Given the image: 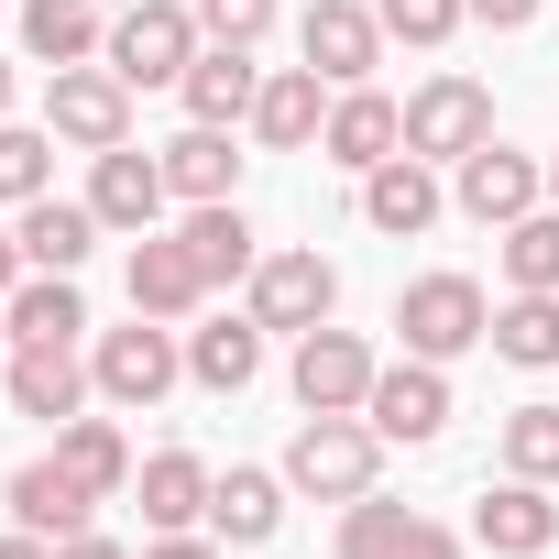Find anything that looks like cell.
<instances>
[{
	"mask_svg": "<svg viewBox=\"0 0 559 559\" xmlns=\"http://www.w3.org/2000/svg\"><path fill=\"white\" fill-rule=\"evenodd\" d=\"M176 99H187V121H219V132H241V121H252V99H263V67H252V45H198V67L176 78Z\"/></svg>",
	"mask_w": 559,
	"mask_h": 559,
	"instance_id": "20",
	"label": "cell"
},
{
	"mask_svg": "<svg viewBox=\"0 0 559 559\" xmlns=\"http://www.w3.org/2000/svg\"><path fill=\"white\" fill-rule=\"evenodd\" d=\"M187 252H198V274L209 286H252V219H241V198H209V209H187Z\"/></svg>",
	"mask_w": 559,
	"mask_h": 559,
	"instance_id": "27",
	"label": "cell"
},
{
	"mask_svg": "<svg viewBox=\"0 0 559 559\" xmlns=\"http://www.w3.org/2000/svg\"><path fill=\"white\" fill-rule=\"evenodd\" d=\"M450 209H461V219H483V230H504V219L548 209V165H537V154H515V143H483V154H461V165H450Z\"/></svg>",
	"mask_w": 559,
	"mask_h": 559,
	"instance_id": "8",
	"label": "cell"
},
{
	"mask_svg": "<svg viewBox=\"0 0 559 559\" xmlns=\"http://www.w3.org/2000/svg\"><path fill=\"white\" fill-rule=\"evenodd\" d=\"M297 56H308L330 88H362V78L384 67V12H362V0H308Z\"/></svg>",
	"mask_w": 559,
	"mask_h": 559,
	"instance_id": "12",
	"label": "cell"
},
{
	"mask_svg": "<svg viewBox=\"0 0 559 559\" xmlns=\"http://www.w3.org/2000/svg\"><path fill=\"white\" fill-rule=\"evenodd\" d=\"M132 493H143V526H154V537H176V526H209L219 472H209L198 450H154V461L132 472Z\"/></svg>",
	"mask_w": 559,
	"mask_h": 559,
	"instance_id": "22",
	"label": "cell"
},
{
	"mask_svg": "<svg viewBox=\"0 0 559 559\" xmlns=\"http://www.w3.org/2000/svg\"><path fill=\"white\" fill-rule=\"evenodd\" d=\"M165 154V187L187 198V209H209V198H241V154H230V132L219 121H187L176 143H154Z\"/></svg>",
	"mask_w": 559,
	"mask_h": 559,
	"instance_id": "25",
	"label": "cell"
},
{
	"mask_svg": "<svg viewBox=\"0 0 559 559\" xmlns=\"http://www.w3.org/2000/svg\"><path fill=\"white\" fill-rule=\"evenodd\" d=\"M439 209H450V187H439V165H417V154H384V165L362 176V219H373L384 241L439 230Z\"/></svg>",
	"mask_w": 559,
	"mask_h": 559,
	"instance_id": "18",
	"label": "cell"
},
{
	"mask_svg": "<svg viewBox=\"0 0 559 559\" xmlns=\"http://www.w3.org/2000/svg\"><path fill=\"white\" fill-rule=\"evenodd\" d=\"M143 559H219V537H209V526H176V537H154Z\"/></svg>",
	"mask_w": 559,
	"mask_h": 559,
	"instance_id": "39",
	"label": "cell"
},
{
	"mask_svg": "<svg viewBox=\"0 0 559 559\" xmlns=\"http://www.w3.org/2000/svg\"><path fill=\"white\" fill-rule=\"evenodd\" d=\"M23 274H34V263H23V230H0V308L23 297Z\"/></svg>",
	"mask_w": 559,
	"mask_h": 559,
	"instance_id": "40",
	"label": "cell"
},
{
	"mask_svg": "<svg viewBox=\"0 0 559 559\" xmlns=\"http://www.w3.org/2000/svg\"><path fill=\"white\" fill-rule=\"evenodd\" d=\"M493 252H504V286H515V297H559V209L504 219V230H493Z\"/></svg>",
	"mask_w": 559,
	"mask_h": 559,
	"instance_id": "29",
	"label": "cell"
},
{
	"mask_svg": "<svg viewBox=\"0 0 559 559\" xmlns=\"http://www.w3.org/2000/svg\"><path fill=\"white\" fill-rule=\"evenodd\" d=\"M548 209H559V154H548Z\"/></svg>",
	"mask_w": 559,
	"mask_h": 559,
	"instance_id": "45",
	"label": "cell"
},
{
	"mask_svg": "<svg viewBox=\"0 0 559 559\" xmlns=\"http://www.w3.org/2000/svg\"><path fill=\"white\" fill-rule=\"evenodd\" d=\"M12 230H23V263H34V274H78V263H88V241H99V209L45 187V198H23V209H12Z\"/></svg>",
	"mask_w": 559,
	"mask_h": 559,
	"instance_id": "21",
	"label": "cell"
},
{
	"mask_svg": "<svg viewBox=\"0 0 559 559\" xmlns=\"http://www.w3.org/2000/svg\"><path fill=\"white\" fill-rule=\"evenodd\" d=\"M165 154H132V143H110V154H88V209H99V230H154L165 219Z\"/></svg>",
	"mask_w": 559,
	"mask_h": 559,
	"instance_id": "15",
	"label": "cell"
},
{
	"mask_svg": "<svg viewBox=\"0 0 559 559\" xmlns=\"http://www.w3.org/2000/svg\"><path fill=\"white\" fill-rule=\"evenodd\" d=\"M483 143H493V88L461 78V67H439V78L406 99V154H417V165H461V154H483Z\"/></svg>",
	"mask_w": 559,
	"mask_h": 559,
	"instance_id": "6",
	"label": "cell"
},
{
	"mask_svg": "<svg viewBox=\"0 0 559 559\" xmlns=\"http://www.w3.org/2000/svg\"><path fill=\"white\" fill-rule=\"evenodd\" d=\"M110 45V0H23V56L34 67H88Z\"/></svg>",
	"mask_w": 559,
	"mask_h": 559,
	"instance_id": "24",
	"label": "cell"
},
{
	"mask_svg": "<svg viewBox=\"0 0 559 559\" xmlns=\"http://www.w3.org/2000/svg\"><path fill=\"white\" fill-rule=\"evenodd\" d=\"M319 154H330L341 176H373L384 154H406V110H395V99L362 78V88H341V99H330V132H319Z\"/></svg>",
	"mask_w": 559,
	"mask_h": 559,
	"instance_id": "17",
	"label": "cell"
},
{
	"mask_svg": "<svg viewBox=\"0 0 559 559\" xmlns=\"http://www.w3.org/2000/svg\"><path fill=\"white\" fill-rule=\"evenodd\" d=\"M395 341L417 362H461V352L493 341V297L472 286V274H417V286L395 297Z\"/></svg>",
	"mask_w": 559,
	"mask_h": 559,
	"instance_id": "4",
	"label": "cell"
},
{
	"mask_svg": "<svg viewBox=\"0 0 559 559\" xmlns=\"http://www.w3.org/2000/svg\"><path fill=\"white\" fill-rule=\"evenodd\" d=\"M263 373V319L241 308V319H198L187 330V384H209V395H241Z\"/></svg>",
	"mask_w": 559,
	"mask_h": 559,
	"instance_id": "26",
	"label": "cell"
},
{
	"mask_svg": "<svg viewBox=\"0 0 559 559\" xmlns=\"http://www.w3.org/2000/svg\"><path fill=\"white\" fill-rule=\"evenodd\" d=\"M274 12H286V0H198V34L209 45H263Z\"/></svg>",
	"mask_w": 559,
	"mask_h": 559,
	"instance_id": "36",
	"label": "cell"
},
{
	"mask_svg": "<svg viewBox=\"0 0 559 559\" xmlns=\"http://www.w3.org/2000/svg\"><path fill=\"white\" fill-rule=\"evenodd\" d=\"M537 12H548V0H472V23H483V34H526Z\"/></svg>",
	"mask_w": 559,
	"mask_h": 559,
	"instance_id": "37",
	"label": "cell"
},
{
	"mask_svg": "<svg viewBox=\"0 0 559 559\" xmlns=\"http://www.w3.org/2000/svg\"><path fill=\"white\" fill-rule=\"evenodd\" d=\"M493 461L504 472H526V483H559V406L537 395V406H515L504 428H493Z\"/></svg>",
	"mask_w": 559,
	"mask_h": 559,
	"instance_id": "32",
	"label": "cell"
},
{
	"mask_svg": "<svg viewBox=\"0 0 559 559\" xmlns=\"http://www.w3.org/2000/svg\"><path fill=\"white\" fill-rule=\"evenodd\" d=\"M406 504H384V493H362V504H341V559H395L406 548Z\"/></svg>",
	"mask_w": 559,
	"mask_h": 559,
	"instance_id": "35",
	"label": "cell"
},
{
	"mask_svg": "<svg viewBox=\"0 0 559 559\" xmlns=\"http://www.w3.org/2000/svg\"><path fill=\"white\" fill-rule=\"evenodd\" d=\"M198 0H132V12H110V45H99V67L121 78V88H176L187 67H198Z\"/></svg>",
	"mask_w": 559,
	"mask_h": 559,
	"instance_id": "1",
	"label": "cell"
},
{
	"mask_svg": "<svg viewBox=\"0 0 559 559\" xmlns=\"http://www.w3.org/2000/svg\"><path fill=\"white\" fill-rule=\"evenodd\" d=\"M78 330H88L78 274H23V297H12V352H23V341H78Z\"/></svg>",
	"mask_w": 559,
	"mask_h": 559,
	"instance_id": "30",
	"label": "cell"
},
{
	"mask_svg": "<svg viewBox=\"0 0 559 559\" xmlns=\"http://www.w3.org/2000/svg\"><path fill=\"white\" fill-rule=\"evenodd\" d=\"M198 308H209V274H198L187 230H143V241H132V319H165V330H187Z\"/></svg>",
	"mask_w": 559,
	"mask_h": 559,
	"instance_id": "14",
	"label": "cell"
},
{
	"mask_svg": "<svg viewBox=\"0 0 559 559\" xmlns=\"http://www.w3.org/2000/svg\"><path fill=\"white\" fill-rule=\"evenodd\" d=\"M0 362H12V308H0Z\"/></svg>",
	"mask_w": 559,
	"mask_h": 559,
	"instance_id": "44",
	"label": "cell"
},
{
	"mask_svg": "<svg viewBox=\"0 0 559 559\" xmlns=\"http://www.w3.org/2000/svg\"><path fill=\"white\" fill-rule=\"evenodd\" d=\"M362 417L384 428V450H428L439 428H450V362H384L373 373V395H362Z\"/></svg>",
	"mask_w": 559,
	"mask_h": 559,
	"instance_id": "10",
	"label": "cell"
},
{
	"mask_svg": "<svg viewBox=\"0 0 559 559\" xmlns=\"http://www.w3.org/2000/svg\"><path fill=\"white\" fill-rule=\"evenodd\" d=\"M286 483L319 493V504H362V493L384 483V428H373V417H308V428L286 439Z\"/></svg>",
	"mask_w": 559,
	"mask_h": 559,
	"instance_id": "2",
	"label": "cell"
},
{
	"mask_svg": "<svg viewBox=\"0 0 559 559\" xmlns=\"http://www.w3.org/2000/svg\"><path fill=\"white\" fill-rule=\"evenodd\" d=\"M56 559H132V548H121V537H99V526H78V537H67Z\"/></svg>",
	"mask_w": 559,
	"mask_h": 559,
	"instance_id": "41",
	"label": "cell"
},
{
	"mask_svg": "<svg viewBox=\"0 0 559 559\" xmlns=\"http://www.w3.org/2000/svg\"><path fill=\"white\" fill-rule=\"evenodd\" d=\"M45 132L78 143V154H110V143H132V88L99 56L88 67H45Z\"/></svg>",
	"mask_w": 559,
	"mask_h": 559,
	"instance_id": "7",
	"label": "cell"
},
{
	"mask_svg": "<svg viewBox=\"0 0 559 559\" xmlns=\"http://www.w3.org/2000/svg\"><path fill=\"white\" fill-rule=\"evenodd\" d=\"M286 472H252V461H230L219 472V493H209V537L219 548H274V526H286Z\"/></svg>",
	"mask_w": 559,
	"mask_h": 559,
	"instance_id": "19",
	"label": "cell"
},
{
	"mask_svg": "<svg viewBox=\"0 0 559 559\" xmlns=\"http://www.w3.org/2000/svg\"><path fill=\"white\" fill-rule=\"evenodd\" d=\"M472 548H493V559H548V548H559V504H548V483L504 472V483L472 504Z\"/></svg>",
	"mask_w": 559,
	"mask_h": 559,
	"instance_id": "16",
	"label": "cell"
},
{
	"mask_svg": "<svg viewBox=\"0 0 559 559\" xmlns=\"http://www.w3.org/2000/svg\"><path fill=\"white\" fill-rule=\"evenodd\" d=\"M0 559H56V537H34V526H12V537H0Z\"/></svg>",
	"mask_w": 559,
	"mask_h": 559,
	"instance_id": "42",
	"label": "cell"
},
{
	"mask_svg": "<svg viewBox=\"0 0 559 559\" xmlns=\"http://www.w3.org/2000/svg\"><path fill=\"white\" fill-rule=\"evenodd\" d=\"M241 308L263 319V341H274V330H286V341H308V330H330V308H341V274H330V252H319V241H297V252H263Z\"/></svg>",
	"mask_w": 559,
	"mask_h": 559,
	"instance_id": "5",
	"label": "cell"
},
{
	"mask_svg": "<svg viewBox=\"0 0 559 559\" xmlns=\"http://www.w3.org/2000/svg\"><path fill=\"white\" fill-rule=\"evenodd\" d=\"M330 99H341V88H330L319 67H263V99H252L241 132H252L263 154H308V143L330 132Z\"/></svg>",
	"mask_w": 559,
	"mask_h": 559,
	"instance_id": "13",
	"label": "cell"
},
{
	"mask_svg": "<svg viewBox=\"0 0 559 559\" xmlns=\"http://www.w3.org/2000/svg\"><path fill=\"white\" fill-rule=\"evenodd\" d=\"M88 515H99V493H88L67 461H23V472H12V526H34V537H56V548H67Z\"/></svg>",
	"mask_w": 559,
	"mask_h": 559,
	"instance_id": "23",
	"label": "cell"
},
{
	"mask_svg": "<svg viewBox=\"0 0 559 559\" xmlns=\"http://www.w3.org/2000/svg\"><path fill=\"white\" fill-rule=\"evenodd\" d=\"M12 99H23V78H12V56H0V121H12Z\"/></svg>",
	"mask_w": 559,
	"mask_h": 559,
	"instance_id": "43",
	"label": "cell"
},
{
	"mask_svg": "<svg viewBox=\"0 0 559 559\" xmlns=\"http://www.w3.org/2000/svg\"><path fill=\"white\" fill-rule=\"evenodd\" d=\"M493 352L515 373H559V297H504L493 308Z\"/></svg>",
	"mask_w": 559,
	"mask_h": 559,
	"instance_id": "31",
	"label": "cell"
},
{
	"mask_svg": "<svg viewBox=\"0 0 559 559\" xmlns=\"http://www.w3.org/2000/svg\"><path fill=\"white\" fill-rule=\"evenodd\" d=\"M384 12V45H417V56H439L461 23H472V0H373Z\"/></svg>",
	"mask_w": 559,
	"mask_h": 559,
	"instance_id": "34",
	"label": "cell"
},
{
	"mask_svg": "<svg viewBox=\"0 0 559 559\" xmlns=\"http://www.w3.org/2000/svg\"><path fill=\"white\" fill-rule=\"evenodd\" d=\"M56 187V132L45 121H0V209H23Z\"/></svg>",
	"mask_w": 559,
	"mask_h": 559,
	"instance_id": "33",
	"label": "cell"
},
{
	"mask_svg": "<svg viewBox=\"0 0 559 559\" xmlns=\"http://www.w3.org/2000/svg\"><path fill=\"white\" fill-rule=\"evenodd\" d=\"M56 461L110 504V493H132V439H121V417H67L56 428Z\"/></svg>",
	"mask_w": 559,
	"mask_h": 559,
	"instance_id": "28",
	"label": "cell"
},
{
	"mask_svg": "<svg viewBox=\"0 0 559 559\" xmlns=\"http://www.w3.org/2000/svg\"><path fill=\"white\" fill-rule=\"evenodd\" d=\"M88 384H99V406H165L176 384H187V341L165 330V319H132V330H99L88 341Z\"/></svg>",
	"mask_w": 559,
	"mask_h": 559,
	"instance_id": "3",
	"label": "cell"
},
{
	"mask_svg": "<svg viewBox=\"0 0 559 559\" xmlns=\"http://www.w3.org/2000/svg\"><path fill=\"white\" fill-rule=\"evenodd\" d=\"M373 373H384V362H373V341H362V330H308L286 384H297V406H308V417H362Z\"/></svg>",
	"mask_w": 559,
	"mask_h": 559,
	"instance_id": "9",
	"label": "cell"
},
{
	"mask_svg": "<svg viewBox=\"0 0 559 559\" xmlns=\"http://www.w3.org/2000/svg\"><path fill=\"white\" fill-rule=\"evenodd\" d=\"M395 559H472V548H461V537H450V526H428V515H417V526H406V548H395Z\"/></svg>",
	"mask_w": 559,
	"mask_h": 559,
	"instance_id": "38",
	"label": "cell"
},
{
	"mask_svg": "<svg viewBox=\"0 0 559 559\" xmlns=\"http://www.w3.org/2000/svg\"><path fill=\"white\" fill-rule=\"evenodd\" d=\"M0 395H12V417H45V428H67V417H88V362H78V341H23L12 362H0Z\"/></svg>",
	"mask_w": 559,
	"mask_h": 559,
	"instance_id": "11",
	"label": "cell"
}]
</instances>
